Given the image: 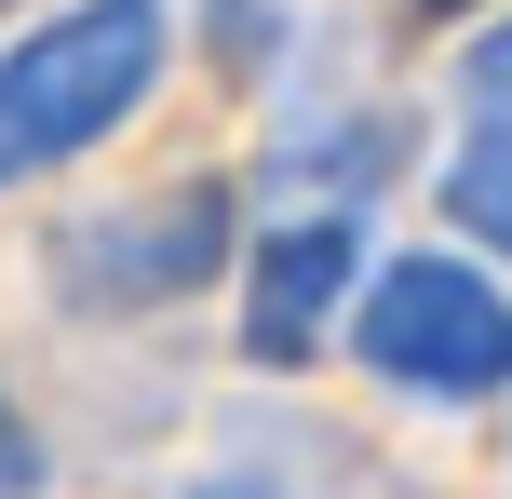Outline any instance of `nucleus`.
<instances>
[{
  "label": "nucleus",
  "instance_id": "obj_1",
  "mask_svg": "<svg viewBox=\"0 0 512 499\" xmlns=\"http://www.w3.org/2000/svg\"><path fill=\"white\" fill-rule=\"evenodd\" d=\"M162 81V0H68L0 54V149L14 176L81 162L95 135H122Z\"/></svg>",
  "mask_w": 512,
  "mask_h": 499
},
{
  "label": "nucleus",
  "instance_id": "obj_2",
  "mask_svg": "<svg viewBox=\"0 0 512 499\" xmlns=\"http://www.w3.org/2000/svg\"><path fill=\"white\" fill-rule=\"evenodd\" d=\"M337 324H351V351L391 378V392H445V405L512 392V297L472 257H391V270H364Z\"/></svg>",
  "mask_w": 512,
  "mask_h": 499
},
{
  "label": "nucleus",
  "instance_id": "obj_3",
  "mask_svg": "<svg viewBox=\"0 0 512 499\" xmlns=\"http://www.w3.org/2000/svg\"><path fill=\"white\" fill-rule=\"evenodd\" d=\"M351 284H364V230L337 203L256 230V257H243V351L256 365H310L337 338V311H351Z\"/></svg>",
  "mask_w": 512,
  "mask_h": 499
},
{
  "label": "nucleus",
  "instance_id": "obj_4",
  "mask_svg": "<svg viewBox=\"0 0 512 499\" xmlns=\"http://www.w3.org/2000/svg\"><path fill=\"white\" fill-rule=\"evenodd\" d=\"M230 257V189H176L162 203V230L135 216V230H95V243H68V284L95 297V311H149V297H189L203 270Z\"/></svg>",
  "mask_w": 512,
  "mask_h": 499
},
{
  "label": "nucleus",
  "instance_id": "obj_5",
  "mask_svg": "<svg viewBox=\"0 0 512 499\" xmlns=\"http://www.w3.org/2000/svg\"><path fill=\"white\" fill-rule=\"evenodd\" d=\"M445 216H459L486 257H512V122H459V162H445Z\"/></svg>",
  "mask_w": 512,
  "mask_h": 499
},
{
  "label": "nucleus",
  "instance_id": "obj_6",
  "mask_svg": "<svg viewBox=\"0 0 512 499\" xmlns=\"http://www.w3.org/2000/svg\"><path fill=\"white\" fill-rule=\"evenodd\" d=\"M459 122H512V14L472 41V68H459Z\"/></svg>",
  "mask_w": 512,
  "mask_h": 499
},
{
  "label": "nucleus",
  "instance_id": "obj_7",
  "mask_svg": "<svg viewBox=\"0 0 512 499\" xmlns=\"http://www.w3.org/2000/svg\"><path fill=\"white\" fill-rule=\"evenodd\" d=\"M0 499H41V446L14 432V405H0Z\"/></svg>",
  "mask_w": 512,
  "mask_h": 499
},
{
  "label": "nucleus",
  "instance_id": "obj_8",
  "mask_svg": "<svg viewBox=\"0 0 512 499\" xmlns=\"http://www.w3.org/2000/svg\"><path fill=\"white\" fill-rule=\"evenodd\" d=\"M418 14H472V0H418Z\"/></svg>",
  "mask_w": 512,
  "mask_h": 499
},
{
  "label": "nucleus",
  "instance_id": "obj_9",
  "mask_svg": "<svg viewBox=\"0 0 512 499\" xmlns=\"http://www.w3.org/2000/svg\"><path fill=\"white\" fill-rule=\"evenodd\" d=\"M203 499H256V486H203Z\"/></svg>",
  "mask_w": 512,
  "mask_h": 499
},
{
  "label": "nucleus",
  "instance_id": "obj_10",
  "mask_svg": "<svg viewBox=\"0 0 512 499\" xmlns=\"http://www.w3.org/2000/svg\"><path fill=\"white\" fill-rule=\"evenodd\" d=\"M0 189H14V149H0Z\"/></svg>",
  "mask_w": 512,
  "mask_h": 499
},
{
  "label": "nucleus",
  "instance_id": "obj_11",
  "mask_svg": "<svg viewBox=\"0 0 512 499\" xmlns=\"http://www.w3.org/2000/svg\"><path fill=\"white\" fill-rule=\"evenodd\" d=\"M0 14H14V0H0Z\"/></svg>",
  "mask_w": 512,
  "mask_h": 499
}]
</instances>
